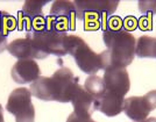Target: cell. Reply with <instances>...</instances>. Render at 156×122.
Masks as SVG:
<instances>
[{"label":"cell","instance_id":"6da1fadb","mask_svg":"<svg viewBox=\"0 0 156 122\" xmlns=\"http://www.w3.org/2000/svg\"><path fill=\"white\" fill-rule=\"evenodd\" d=\"M106 50L99 54L101 69H126L135 56L136 40L126 29L108 28L103 34Z\"/></svg>","mask_w":156,"mask_h":122},{"label":"cell","instance_id":"7a4b0ae2","mask_svg":"<svg viewBox=\"0 0 156 122\" xmlns=\"http://www.w3.org/2000/svg\"><path fill=\"white\" fill-rule=\"evenodd\" d=\"M79 84L77 78L69 68H59L51 77H39L30 84L32 96L43 101L71 103L73 92Z\"/></svg>","mask_w":156,"mask_h":122},{"label":"cell","instance_id":"3957f363","mask_svg":"<svg viewBox=\"0 0 156 122\" xmlns=\"http://www.w3.org/2000/svg\"><path fill=\"white\" fill-rule=\"evenodd\" d=\"M26 37L32 39L46 55H55L57 57H63L66 52V39L68 33L61 30L51 25L47 20V26L37 32L27 33Z\"/></svg>","mask_w":156,"mask_h":122},{"label":"cell","instance_id":"277c9868","mask_svg":"<svg viewBox=\"0 0 156 122\" xmlns=\"http://www.w3.org/2000/svg\"><path fill=\"white\" fill-rule=\"evenodd\" d=\"M66 52L71 55L75 63L80 71L87 75H96L101 70V62L99 54L92 50L84 40L76 35H68L66 39Z\"/></svg>","mask_w":156,"mask_h":122},{"label":"cell","instance_id":"5b68a950","mask_svg":"<svg viewBox=\"0 0 156 122\" xmlns=\"http://www.w3.org/2000/svg\"><path fill=\"white\" fill-rule=\"evenodd\" d=\"M6 110L13 114L15 122H35V108L32 103V93L26 87H18L9 94Z\"/></svg>","mask_w":156,"mask_h":122},{"label":"cell","instance_id":"8992f818","mask_svg":"<svg viewBox=\"0 0 156 122\" xmlns=\"http://www.w3.org/2000/svg\"><path fill=\"white\" fill-rule=\"evenodd\" d=\"M154 109H156V90L150 91L143 96H129L125 99V114L134 122L146 120Z\"/></svg>","mask_w":156,"mask_h":122},{"label":"cell","instance_id":"52a82bcc","mask_svg":"<svg viewBox=\"0 0 156 122\" xmlns=\"http://www.w3.org/2000/svg\"><path fill=\"white\" fill-rule=\"evenodd\" d=\"M76 19H77V14L73 1H64V0L54 1L50 8V13L47 16V20L51 25L66 33L76 28L75 26Z\"/></svg>","mask_w":156,"mask_h":122},{"label":"cell","instance_id":"ba28073f","mask_svg":"<svg viewBox=\"0 0 156 122\" xmlns=\"http://www.w3.org/2000/svg\"><path fill=\"white\" fill-rule=\"evenodd\" d=\"M76 7L77 19L110 16L117 11L119 1L114 0H78L73 1Z\"/></svg>","mask_w":156,"mask_h":122},{"label":"cell","instance_id":"9c48e42d","mask_svg":"<svg viewBox=\"0 0 156 122\" xmlns=\"http://www.w3.org/2000/svg\"><path fill=\"white\" fill-rule=\"evenodd\" d=\"M47 4H49L47 0H28L25 2L20 14H22V23L25 25L23 28L26 29V33L37 32L47 26V16L42 12V8Z\"/></svg>","mask_w":156,"mask_h":122},{"label":"cell","instance_id":"30bf717a","mask_svg":"<svg viewBox=\"0 0 156 122\" xmlns=\"http://www.w3.org/2000/svg\"><path fill=\"white\" fill-rule=\"evenodd\" d=\"M8 52L18 59H44L48 57L44 52L40 49L37 44L29 37L16 39L8 43Z\"/></svg>","mask_w":156,"mask_h":122},{"label":"cell","instance_id":"8fae6325","mask_svg":"<svg viewBox=\"0 0 156 122\" xmlns=\"http://www.w3.org/2000/svg\"><path fill=\"white\" fill-rule=\"evenodd\" d=\"M105 90L125 96L130 87L129 75L126 69H111L106 70L103 76Z\"/></svg>","mask_w":156,"mask_h":122},{"label":"cell","instance_id":"7c38bea8","mask_svg":"<svg viewBox=\"0 0 156 122\" xmlns=\"http://www.w3.org/2000/svg\"><path fill=\"white\" fill-rule=\"evenodd\" d=\"M11 76L16 84H32L41 77V69L34 59H19L13 65Z\"/></svg>","mask_w":156,"mask_h":122},{"label":"cell","instance_id":"4fadbf2b","mask_svg":"<svg viewBox=\"0 0 156 122\" xmlns=\"http://www.w3.org/2000/svg\"><path fill=\"white\" fill-rule=\"evenodd\" d=\"M71 103L73 106V113L83 117H91L96 110L94 98L91 94H89L84 87L79 84L73 92Z\"/></svg>","mask_w":156,"mask_h":122},{"label":"cell","instance_id":"5bb4252c","mask_svg":"<svg viewBox=\"0 0 156 122\" xmlns=\"http://www.w3.org/2000/svg\"><path fill=\"white\" fill-rule=\"evenodd\" d=\"M125 96L105 90L104 94L96 100V110L101 112L108 117L119 115L124 112Z\"/></svg>","mask_w":156,"mask_h":122},{"label":"cell","instance_id":"9a60e30c","mask_svg":"<svg viewBox=\"0 0 156 122\" xmlns=\"http://www.w3.org/2000/svg\"><path fill=\"white\" fill-rule=\"evenodd\" d=\"M135 55L139 58H156V37H139L136 41Z\"/></svg>","mask_w":156,"mask_h":122},{"label":"cell","instance_id":"2e32d148","mask_svg":"<svg viewBox=\"0 0 156 122\" xmlns=\"http://www.w3.org/2000/svg\"><path fill=\"white\" fill-rule=\"evenodd\" d=\"M84 89L89 94H91L94 100L99 99L100 96L104 94L105 92V86H104V80L101 77H98L96 75H92L85 80Z\"/></svg>","mask_w":156,"mask_h":122},{"label":"cell","instance_id":"e0dca14e","mask_svg":"<svg viewBox=\"0 0 156 122\" xmlns=\"http://www.w3.org/2000/svg\"><path fill=\"white\" fill-rule=\"evenodd\" d=\"M16 27V21L11 14L0 11V33L4 35H8V33L12 32Z\"/></svg>","mask_w":156,"mask_h":122},{"label":"cell","instance_id":"ac0fdd59","mask_svg":"<svg viewBox=\"0 0 156 122\" xmlns=\"http://www.w3.org/2000/svg\"><path fill=\"white\" fill-rule=\"evenodd\" d=\"M66 122H97V121L92 120L91 117H83V116H79V115H77L76 113L72 112L71 114L68 116Z\"/></svg>","mask_w":156,"mask_h":122},{"label":"cell","instance_id":"d6986e66","mask_svg":"<svg viewBox=\"0 0 156 122\" xmlns=\"http://www.w3.org/2000/svg\"><path fill=\"white\" fill-rule=\"evenodd\" d=\"M8 47V42H7V36L0 33V52L6 50Z\"/></svg>","mask_w":156,"mask_h":122},{"label":"cell","instance_id":"ffe728a7","mask_svg":"<svg viewBox=\"0 0 156 122\" xmlns=\"http://www.w3.org/2000/svg\"><path fill=\"white\" fill-rule=\"evenodd\" d=\"M136 122H156V117H147L143 121H136Z\"/></svg>","mask_w":156,"mask_h":122},{"label":"cell","instance_id":"44dd1931","mask_svg":"<svg viewBox=\"0 0 156 122\" xmlns=\"http://www.w3.org/2000/svg\"><path fill=\"white\" fill-rule=\"evenodd\" d=\"M0 122H4V113H2V106L0 105Z\"/></svg>","mask_w":156,"mask_h":122}]
</instances>
